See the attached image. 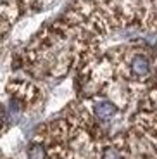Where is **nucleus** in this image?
<instances>
[{"mask_svg": "<svg viewBox=\"0 0 157 159\" xmlns=\"http://www.w3.org/2000/svg\"><path fill=\"white\" fill-rule=\"evenodd\" d=\"M128 66H130V73L138 80L149 76V73H150V59H149L147 54H143V52L133 54Z\"/></svg>", "mask_w": 157, "mask_h": 159, "instance_id": "1", "label": "nucleus"}, {"mask_svg": "<svg viewBox=\"0 0 157 159\" xmlns=\"http://www.w3.org/2000/svg\"><path fill=\"white\" fill-rule=\"evenodd\" d=\"M118 106L110 100H95L93 102V114L102 121H109L116 116Z\"/></svg>", "mask_w": 157, "mask_h": 159, "instance_id": "2", "label": "nucleus"}, {"mask_svg": "<svg viewBox=\"0 0 157 159\" xmlns=\"http://www.w3.org/2000/svg\"><path fill=\"white\" fill-rule=\"evenodd\" d=\"M28 159H45V147L42 143H31L28 149Z\"/></svg>", "mask_w": 157, "mask_h": 159, "instance_id": "3", "label": "nucleus"}, {"mask_svg": "<svg viewBox=\"0 0 157 159\" xmlns=\"http://www.w3.org/2000/svg\"><path fill=\"white\" fill-rule=\"evenodd\" d=\"M102 159H124L118 147H114V145H109L102 151Z\"/></svg>", "mask_w": 157, "mask_h": 159, "instance_id": "4", "label": "nucleus"}]
</instances>
